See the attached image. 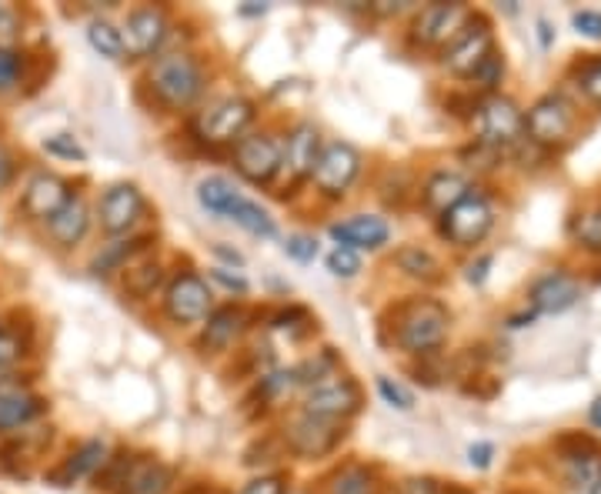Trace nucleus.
Segmentation results:
<instances>
[{"mask_svg": "<svg viewBox=\"0 0 601 494\" xmlns=\"http://www.w3.org/2000/svg\"><path fill=\"white\" fill-rule=\"evenodd\" d=\"M398 268L408 271L411 278H425V281H434L438 278V261L425 251V247H401V251L395 255Z\"/></svg>", "mask_w": 601, "mask_h": 494, "instance_id": "obj_29", "label": "nucleus"}, {"mask_svg": "<svg viewBox=\"0 0 601 494\" xmlns=\"http://www.w3.org/2000/svg\"><path fill=\"white\" fill-rule=\"evenodd\" d=\"M125 271H128V291L138 294V298L151 294V291L158 288V281H161V268H158L154 261H148V265H131V268H125Z\"/></svg>", "mask_w": 601, "mask_h": 494, "instance_id": "obj_31", "label": "nucleus"}, {"mask_svg": "<svg viewBox=\"0 0 601 494\" xmlns=\"http://www.w3.org/2000/svg\"><path fill=\"white\" fill-rule=\"evenodd\" d=\"M21 41V18L0 4V51H14Z\"/></svg>", "mask_w": 601, "mask_h": 494, "instance_id": "obj_36", "label": "nucleus"}, {"mask_svg": "<svg viewBox=\"0 0 601 494\" xmlns=\"http://www.w3.org/2000/svg\"><path fill=\"white\" fill-rule=\"evenodd\" d=\"M492 54H495V37H492L489 24H477V28L471 24L444 51V67L458 77H474Z\"/></svg>", "mask_w": 601, "mask_h": 494, "instance_id": "obj_12", "label": "nucleus"}, {"mask_svg": "<svg viewBox=\"0 0 601 494\" xmlns=\"http://www.w3.org/2000/svg\"><path fill=\"white\" fill-rule=\"evenodd\" d=\"M44 401L28 388H0V431L21 428L41 415Z\"/></svg>", "mask_w": 601, "mask_h": 494, "instance_id": "obj_21", "label": "nucleus"}, {"mask_svg": "<svg viewBox=\"0 0 601 494\" xmlns=\"http://www.w3.org/2000/svg\"><path fill=\"white\" fill-rule=\"evenodd\" d=\"M237 197H240V194L234 191V184H230L227 178H207V181L197 184V201H201V207H207L211 214H221V217H224Z\"/></svg>", "mask_w": 601, "mask_h": 494, "instance_id": "obj_27", "label": "nucleus"}, {"mask_svg": "<svg viewBox=\"0 0 601 494\" xmlns=\"http://www.w3.org/2000/svg\"><path fill=\"white\" fill-rule=\"evenodd\" d=\"M234 164L251 184H271L281 171V144L271 135H248L234 148Z\"/></svg>", "mask_w": 601, "mask_h": 494, "instance_id": "obj_9", "label": "nucleus"}, {"mask_svg": "<svg viewBox=\"0 0 601 494\" xmlns=\"http://www.w3.org/2000/svg\"><path fill=\"white\" fill-rule=\"evenodd\" d=\"M255 120V104L248 97H217L194 117V135L204 144H234Z\"/></svg>", "mask_w": 601, "mask_h": 494, "instance_id": "obj_2", "label": "nucleus"}, {"mask_svg": "<svg viewBox=\"0 0 601 494\" xmlns=\"http://www.w3.org/2000/svg\"><path fill=\"white\" fill-rule=\"evenodd\" d=\"M214 281H221V284H224V288H230V291H248V281H245V278L227 275L224 268H217V271H214Z\"/></svg>", "mask_w": 601, "mask_h": 494, "instance_id": "obj_45", "label": "nucleus"}, {"mask_svg": "<svg viewBox=\"0 0 601 494\" xmlns=\"http://www.w3.org/2000/svg\"><path fill=\"white\" fill-rule=\"evenodd\" d=\"M44 151L54 154V158H67V161H84V158H87L84 148H81L71 135H54V138H47V141H44Z\"/></svg>", "mask_w": 601, "mask_h": 494, "instance_id": "obj_37", "label": "nucleus"}, {"mask_svg": "<svg viewBox=\"0 0 601 494\" xmlns=\"http://www.w3.org/2000/svg\"><path fill=\"white\" fill-rule=\"evenodd\" d=\"M87 41L107 61H120V57H125V37H120V31L110 21H90L87 24Z\"/></svg>", "mask_w": 601, "mask_h": 494, "instance_id": "obj_28", "label": "nucleus"}, {"mask_svg": "<svg viewBox=\"0 0 601 494\" xmlns=\"http://www.w3.org/2000/svg\"><path fill=\"white\" fill-rule=\"evenodd\" d=\"M285 255L294 258V261H301V265H311L318 258V240L308 237V234H291L285 240Z\"/></svg>", "mask_w": 601, "mask_h": 494, "instance_id": "obj_35", "label": "nucleus"}, {"mask_svg": "<svg viewBox=\"0 0 601 494\" xmlns=\"http://www.w3.org/2000/svg\"><path fill=\"white\" fill-rule=\"evenodd\" d=\"M464 194H468V181H464L461 174L441 171V174H434V178L428 181V187H425V204H428V211L444 214V211H451Z\"/></svg>", "mask_w": 601, "mask_h": 494, "instance_id": "obj_22", "label": "nucleus"}, {"mask_svg": "<svg viewBox=\"0 0 601 494\" xmlns=\"http://www.w3.org/2000/svg\"><path fill=\"white\" fill-rule=\"evenodd\" d=\"M21 354H24L21 334H14V331H0V375H8V370L21 361Z\"/></svg>", "mask_w": 601, "mask_h": 494, "instance_id": "obj_34", "label": "nucleus"}, {"mask_svg": "<svg viewBox=\"0 0 601 494\" xmlns=\"http://www.w3.org/2000/svg\"><path fill=\"white\" fill-rule=\"evenodd\" d=\"M471 14L461 4H431L418 14L415 21V41L421 47H444L454 44L458 34L468 28Z\"/></svg>", "mask_w": 601, "mask_h": 494, "instance_id": "obj_11", "label": "nucleus"}, {"mask_svg": "<svg viewBox=\"0 0 601 494\" xmlns=\"http://www.w3.org/2000/svg\"><path fill=\"white\" fill-rule=\"evenodd\" d=\"M525 131L538 141V144H565L575 131V107L561 97V94H548L541 97L528 117H525Z\"/></svg>", "mask_w": 601, "mask_h": 494, "instance_id": "obj_6", "label": "nucleus"}, {"mask_svg": "<svg viewBox=\"0 0 601 494\" xmlns=\"http://www.w3.org/2000/svg\"><path fill=\"white\" fill-rule=\"evenodd\" d=\"M141 214H144V194L135 184L107 187L97 204V217L107 234H128L141 221Z\"/></svg>", "mask_w": 601, "mask_h": 494, "instance_id": "obj_13", "label": "nucleus"}, {"mask_svg": "<svg viewBox=\"0 0 601 494\" xmlns=\"http://www.w3.org/2000/svg\"><path fill=\"white\" fill-rule=\"evenodd\" d=\"M474 131L485 144L505 148V144H515L525 135V117H522L515 100L495 94L489 100H481V107L474 114Z\"/></svg>", "mask_w": 601, "mask_h": 494, "instance_id": "obj_5", "label": "nucleus"}, {"mask_svg": "<svg viewBox=\"0 0 601 494\" xmlns=\"http://www.w3.org/2000/svg\"><path fill=\"white\" fill-rule=\"evenodd\" d=\"M474 77H477V80H485L481 87H495V84H498V77H502V57H498V54H492L485 64H481V71H477Z\"/></svg>", "mask_w": 601, "mask_h": 494, "instance_id": "obj_43", "label": "nucleus"}, {"mask_svg": "<svg viewBox=\"0 0 601 494\" xmlns=\"http://www.w3.org/2000/svg\"><path fill=\"white\" fill-rule=\"evenodd\" d=\"M581 87L594 104H601V61H591L581 67Z\"/></svg>", "mask_w": 601, "mask_h": 494, "instance_id": "obj_40", "label": "nucleus"}, {"mask_svg": "<svg viewBox=\"0 0 601 494\" xmlns=\"http://www.w3.org/2000/svg\"><path fill=\"white\" fill-rule=\"evenodd\" d=\"M378 391H382V398H385L391 408H401V411H408V408L415 405L411 391H408L405 385L391 382V378H378Z\"/></svg>", "mask_w": 601, "mask_h": 494, "instance_id": "obj_38", "label": "nucleus"}, {"mask_svg": "<svg viewBox=\"0 0 601 494\" xmlns=\"http://www.w3.org/2000/svg\"><path fill=\"white\" fill-rule=\"evenodd\" d=\"M331 237L337 240V247H368V251H378V247L388 244L391 237V227L385 217H375V214H354L341 224H331Z\"/></svg>", "mask_w": 601, "mask_h": 494, "instance_id": "obj_16", "label": "nucleus"}, {"mask_svg": "<svg viewBox=\"0 0 601 494\" xmlns=\"http://www.w3.org/2000/svg\"><path fill=\"white\" fill-rule=\"evenodd\" d=\"M120 37H125V54L151 57L168 37V14L161 8H138L128 14V24L120 31Z\"/></svg>", "mask_w": 601, "mask_h": 494, "instance_id": "obj_15", "label": "nucleus"}, {"mask_svg": "<svg viewBox=\"0 0 601 494\" xmlns=\"http://www.w3.org/2000/svg\"><path fill=\"white\" fill-rule=\"evenodd\" d=\"M489 268H492V258H481L477 265L468 268V281H471V284H481V281H485V271H489Z\"/></svg>", "mask_w": 601, "mask_h": 494, "instance_id": "obj_47", "label": "nucleus"}, {"mask_svg": "<svg viewBox=\"0 0 601 494\" xmlns=\"http://www.w3.org/2000/svg\"><path fill=\"white\" fill-rule=\"evenodd\" d=\"M285 438H288V448L298 454V458H324L337 448V441L344 438V428L341 421H328V418H314V415H298L288 421L285 428Z\"/></svg>", "mask_w": 601, "mask_h": 494, "instance_id": "obj_7", "label": "nucleus"}, {"mask_svg": "<svg viewBox=\"0 0 601 494\" xmlns=\"http://www.w3.org/2000/svg\"><path fill=\"white\" fill-rule=\"evenodd\" d=\"M148 80H151L154 97H158L164 107H171V110L191 107V104L201 97V90H204V71H201V64H197L191 54H184V51L161 54V57L151 64Z\"/></svg>", "mask_w": 601, "mask_h": 494, "instance_id": "obj_1", "label": "nucleus"}, {"mask_svg": "<svg viewBox=\"0 0 601 494\" xmlns=\"http://www.w3.org/2000/svg\"><path fill=\"white\" fill-rule=\"evenodd\" d=\"M375 491H378V484H375L372 471L357 468V464L344 468V471L334 474V481H331V494H375Z\"/></svg>", "mask_w": 601, "mask_h": 494, "instance_id": "obj_30", "label": "nucleus"}, {"mask_svg": "<svg viewBox=\"0 0 601 494\" xmlns=\"http://www.w3.org/2000/svg\"><path fill=\"white\" fill-rule=\"evenodd\" d=\"M318 154H321V138H318V128L314 124H298L291 131L288 144L281 148V168H288V174L294 181L308 178L318 164Z\"/></svg>", "mask_w": 601, "mask_h": 494, "instance_id": "obj_18", "label": "nucleus"}, {"mask_svg": "<svg viewBox=\"0 0 601 494\" xmlns=\"http://www.w3.org/2000/svg\"><path fill=\"white\" fill-rule=\"evenodd\" d=\"M401 494H438V491H434V484L428 477H411V481L401 484Z\"/></svg>", "mask_w": 601, "mask_h": 494, "instance_id": "obj_44", "label": "nucleus"}, {"mask_svg": "<svg viewBox=\"0 0 601 494\" xmlns=\"http://www.w3.org/2000/svg\"><path fill=\"white\" fill-rule=\"evenodd\" d=\"M575 237L591 247V251H601V207H591L584 214H578L575 221Z\"/></svg>", "mask_w": 601, "mask_h": 494, "instance_id": "obj_32", "label": "nucleus"}, {"mask_svg": "<svg viewBox=\"0 0 601 494\" xmlns=\"http://www.w3.org/2000/svg\"><path fill=\"white\" fill-rule=\"evenodd\" d=\"M357 408H361V388L351 378H337V375L314 385L304 398V415L328 418V421L351 418Z\"/></svg>", "mask_w": 601, "mask_h": 494, "instance_id": "obj_10", "label": "nucleus"}, {"mask_svg": "<svg viewBox=\"0 0 601 494\" xmlns=\"http://www.w3.org/2000/svg\"><path fill=\"white\" fill-rule=\"evenodd\" d=\"M448 334V311L438 301H411L398 318V344L411 354L434 351Z\"/></svg>", "mask_w": 601, "mask_h": 494, "instance_id": "obj_3", "label": "nucleus"}, {"mask_svg": "<svg viewBox=\"0 0 601 494\" xmlns=\"http://www.w3.org/2000/svg\"><path fill=\"white\" fill-rule=\"evenodd\" d=\"M104 454H107V444H104V441H87V444H81V448L71 454V461L54 474L57 487H67V484H74L77 477L94 474V471L104 464Z\"/></svg>", "mask_w": 601, "mask_h": 494, "instance_id": "obj_23", "label": "nucleus"}, {"mask_svg": "<svg viewBox=\"0 0 601 494\" xmlns=\"http://www.w3.org/2000/svg\"><path fill=\"white\" fill-rule=\"evenodd\" d=\"M492 221H495V211H492L489 197L477 191H468L451 211L441 214V234L458 247H474L492 230Z\"/></svg>", "mask_w": 601, "mask_h": 494, "instance_id": "obj_4", "label": "nucleus"}, {"mask_svg": "<svg viewBox=\"0 0 601 494\" xmlns=\"http://www.w3.org/2000/svg\"><path fill=\"white\" fill-rule=\"evenodd\" d=\"M328 271L334 278H354L361 271V258L357 251H351V247H334V251L328 255Z\"/></svg>", "mask_w": 601, "mask_h": 494, "instance_id": "obj_33", "label": "nucleus"}, {"mask_svg": "<svg viewBox=\"0 0 601 494\" xmlns=\"http://www.w3.org/2000/svg\"><path fill=\"white\" fill-rule=\"evenodd\" d=\"M87 224H90V211H87V204H84V197H71L51 221H47V230H51V237L61 244V247H74V244H81L84 240V234H87Z\"/></svg>", "mask_w": 601, "mask_h": 494, "instance_id": "obj_20", "label": "nucleus"}, {"mask_svg": "<svg viewBox=\"0 0 601 494\" xmlns=\"http://www.w3.org/2000/svg\"><path fill=\"white\" fill-rule=\"evenodd\" d=\"M240 494H288V487H285V477L271 474V477H255V481H248L245 487H240Z\"/></svg>", "mask_w": 601, "mask_h": 494, "instance_id": "obj_41", "label": "nucleus"}, {"mask_svg": "<svg viewBox=\"0 0 601 494\" xmlns=\"http://www.w3.org/2000/svg\"><path fill=\"white\" fill-rule=\"evenodd\" d=\"M71 197L74 194H71L67 181H61L57 174H34L28 191H24L21 211L34 221H51Z\"/></svg>", "mask_w": 601, "mask_h": 494, "instance_id": "obj_17", "label": "nucleus"}, {"mask_svg": "<svg viewBox=\"0 0 601 494\" xmlns=\"http://www.w3.org/2000/svg\"><path fill=\"white\" fill-rule=\"evenodd\" d=\"M125 484L131 494H164L171 484V471L158 461H141V464H135V471L128 474Z\"/></svg>", "mask_w": 601, "mask_h": 494, "instance_id": "obj_26", "label": "nucleus"}, {"mask_svg": "<svg viewBox=\"0 0 601 494\" xmlns=\"http://www.w3.org/2000/svg\"><path fill=\"white\" fill-rule=\"evenodd\" d=\"M588 491H591V494H601V474H598V477H594V484H591V487H588Z\"/></svg>", "mask_w": 601, "mask_h": 494, "instance_id": "obj_50", "label": "nucleus"}, {"mask_svg": "<svg viewBox=\"0 0 601 494\" xmlns=\"http://www.w3.org/2000/svg\"><path fill=\"white\" fill-rule=\"evenodd\" d=\"M168 318L178 324H197L211 314V288L197 275H178L164 294Z\"/></svg>", "mask_w": 601, "mask_h": 494, "instance_id": "obj_14", "label": "nucleus"}, {"mask_svg": "<svg viewBox=\"0 0 601 494\" xmlns=\"http://www.w3.org/2000/svg\"><path fill=\"white\" fill-rule=\"evenodd\" d=\"M591 421H594V425L601 428V398H598V401L591 405Z\"/></svg>", "mask_w": 601, "mask_h": 494, "instance_id": "obj_49", "label": "nucleus"}, {"mask_svg": "<svg viewBox=\"0 0 601 494\" xmlns=\"http://www.w3.org/2000/svg\"><path fill=\"white\" fill-rule=\"evenodd\" d=\"M357 171H361V154H357L351 144H344V141H331L328 148H321L311 178H314V184H318L324 194L341 197V194L354 184Z\"/></svg>", "mask_w": 601, "mask_h": 494, "instance_id": "obj_8", "label": "nucleus"}, {"mask_svg": "<svg viewBox=\"0 0 601 494\" xmlns=\"http://www.w3.org/2000/svg\"><path fill=\"white\" fill-rule=\"evenodd\" d=\"M8 181H11V158L4 148H0V187H4Z\"/></svg>", "mask_w": 601, "mask_h": 494, "instance_id": "obj_48", "label": "nucleus"}, {"mask_svg": "<svg viewBox=\"0 0 601 494\" xmlns=\"http://www.w3.org/2000/svg\"><path fill=\"white\" fill-rule=\"evenodd\" d=\"M21 77V57L14 51H0V90H11Z\"/></svg>", "mask_w": 601, "mask_h": 494, "instance_id": "obj_39", "label": "nucleus"}, {"mask_svg": "<svg viewBox=\"0 0 601 494\" xmlns=\"http://www.w3.org/2000/svg\"><path fill=\"white\" fill-rule=\"evenodd\" d=\"M468 454H471V464H477V468H489L492 464V444H474Z\"/></svg>", "mask_w": 601, "mask_h": 494, "instance_id": "obj_46", "label": "nucleus"}, {"mask_svg": "<svg viewBox=\"0 0 601 494\" xmlns=\"http://www.w3.org/2000/svg\"><path fill=\"white\" fill-rule=\"evenodd\" d=\"M578 294H581V291H578L575 278L555 271V275H545L541 281H535V288H532V304H535V311L561 314V311H568V308L578 301Z\"/></svg>", "mask_w": 601, "mask_h": 494, "instance_id": "obj_19", "label": "nucleus"}, {"mask_svg": "<svg viewBox=\"0 0 601 494\" xmlns=\"http://www.w3.org/2000/svg\"><path fill=\"white\" fill-rule=\"evenodd\" d=\"M575 28H578V34H584L591 41H601V14L598 11H578Z\"/></svg>", "mask_w": 601, "mask_h": 494, "instance_id": "obj_42", "label": "nucleus"}, {"mask_svg": "<svg viewBox=\"0 0 601 494\" xmlns=\"http://www.w3.org/2000/svg\"><path fill=\"white\" fill-rule=\"evenodd\" d=\"M224 217H230L237 227H245V230H248V234H255V237H275V234H278L275 217H271L265 207H258L255 201H248V197H237Z\"/></svg>", "mask_w": 601, "mask_h": 494, "instance_id": "obj_24", "label": "nucleus"}, {"mask_svg": "<svg viewBox=\"0 0 601 494\" xmlns=\"http://www.w3.org/2000/svg\"><path fill=\"white\" fill-rule=\"evenodd\" d=\"M240 327H245V311H237V308L214 311L207 321V331H204V344L207 347H227L240 334Z\"/></svg>", "mask_w": 601, "mask_h": 494, "instance_id": "obj_25", "label": "nucleus"}]
</instances>
